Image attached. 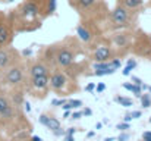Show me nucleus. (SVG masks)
<instances>
[{"mask_svg": "<svg viewBox=\"0 0 151 141\" xmlns=\"http://www.w3.org/2000/svg\"><path fill=\"white\" fill-rule=\"evenodd\" d=\"M57 9V0H24L15 9L9 12L15 33H32L37 31L43 21L54 15Z\"/></svg>", "mask_w": 151, "mask_h": 141, "instance_id": "obj_1", "label": "nucleus"}, {"mask_svg": "<svg viewBox=\"0 0 151 141\" xmlns=\"http://www.w3.org/2000/svg\"><path fill=\"white\" fill-rule=\"evenodd\" d=\"M84 53L82 43L75 37H66L62 41L49 46L44 53V60L53 69H62L68 72L73 65L78 63V56Z\"/></svg>", "mask_w": 151, "mask_h": 141, "instance_id": "obj_2", "label": "nucleus"}, {"mask_svg": "<svg viewBox=\"0 0 151 141\" xmlns=\"http://www.w3.org/2000/svg\"><path fill=\"white\" fill-rule=\"evenodd\" d=\"M24 127H29V124L22 113V107L15 106L7 91L0 87V131L15 135L19 131H27Z\"/></svg>", "mask_w": 151, "mask_h": 141, "instance_id": "obj_3", "label": "nucleus"}, {"mask_svg": "<svg viewBox=\"0 0 151 141\" xmlns=\"http://www.w3.org/2000/svg\"><path fill=\"white\" fill-rule=\"evenodd\" d=\"M137 18L138 15L116 4L110 12L106 19L104 28L110 33L113 31H122V30H134L137 25Z\"/></svg>", "mask_w": 151, "mask_h": 141, "instance_id": "obj_4", "label": "nucleus"}, {"mask_svg": "<svg viewBox=\"0 0 151 141\" xmlns=\"http://www.w3.org/2000/svg\"><path fill=\"white\" fill-rule=\"evenodd\" d=\"M28 81V72H27V62L21 60L10 66L1 77H0V87L4 90H18L25 88Z\"/></svg>", "mask_w": 151, "mask_h": 141, "instance_id": "obj_5", "label": "nucleus"}, {"mask_svg": "<svg viewBox=\"0 0 151 141\" xmlns=\"http://www.w3.org/2000/svg\"><path fill=\"white\" fill-rule=\"evenodd\" d=\"M50 90H53L57 94L66 95V94L75 93L78 90V84L65 71L53 69L50 72Z\"/></svg>", "mask_w": 151, "mask_h": 141, "instance_id": "obj_6", "label": "nucleus"}, {"mask_svg": "<svg viewBox=\"0 0 151 141\" xmlns=\"http://www.w3.org/2000/svg\"><path fill=\"white\" fill-rule=\"evenodd\" d=\"M135 38V31L134 30H122V31H113L109 35V43L114 47L117 51V56L126 54L134 44Z\"/></svg>", "mask_w": 151, "mask_h": 141, "instance_id": "obj_7", "label": "nucleus"}, {"mask_svg": "<svg viewBox=\"0 0 151 141\" xmlns=\"http://www.w3.org/2000/svg\"><path fill=\"white\" fill-rule=\"evenodd\" d=\"M100 25L94 24V22H90V21H84L81 19L76 25V35H78V40L85 44V46H94L97 41H99V34H100Z\"/></svg>", "mask_w": 151, "mask_h": 141, "instance_id": "obj_8", "label": "nucleus"}, {"mask_svg": "<svg viewBox=\"0 0 151 141\" xmlns=\"http://www.w3.org/2000/svg\"><path fill=\"white\" fill-rule=\"evenodd\" d=\"M24 57L21 56V51L16 50L15 47L12 46H4L0 47V77L15 63L21 62Z\"/></svg>", "mask_w": 151, "mask_h": 141, "instance_id": "obj_9", "label": "nucleus"}, {"mask_svg": "<svg viewBox=\"0 0 151 141\" xmlns=\"http://www.w3.org/2000/svg\"><path fill=\"white\" fill-rule=\"evenodd\" d=\"M15 28L9 13L0 10V47L10 46L15 38Z\"/></svg>", "mask_w": 151, "mask_h": 141, "instance_id": "obj_10", "label": "nucleus"}, {"mask_svg": "<svg viewBox=\"0 0 151 141\" xmlns=\"http://www.w3.org/2000/svg\"><path fill=\"white\" fill-rule=\"evenodd\" d=\"M131 50L137 56L151 60V41L148 34H144L141 30L135 31V38H134V44Z\"/></svg>", "mask_w": 151, "mask_h": 141, "instance_id": "obj_11", "label": "nucleus"}, {"mask_svg": "<svg viewBox=\"0 0 151 141\" xmlns=\"http://www.w3.org/2000/svg\"><path fill=\"white\" fill-rule=\"evenodd\" d=\"M27 90H29L34 95H37L38 98H43L47 95V91L50 90V75H44V77H34V78H28Z\"/></svg>", "mask_w": 151, "mask_h": 141, "instance_id": "obj_12", "label": "nucleus"}, {"mask_svg": "<svg viewBox=\"0 0 151 141\" xmlns=\"http://www.w3.org/2000/svg\"><path fill=\"white\" fill-rule=\"evenodd\" d=\"M114 57H119L117 51L109 41L107 43H96L93 46V51H91L93 62H107V60H111Z\"/></svg>", "mask_w": 151, "mask_h": 141, "instance_id": "obj_13", "label": "nucleus"}, {"mask_svg": "<svg viewBox=\"0 0 151 141\" xmlns=\"http://www.w3.org/2000/svg\"><path fill=\"white\" fill-rule=\"evenodd\" d=\"M27 72H28V78L44 77V75H50L51 68L44 60H27Z\"/></svg>", "mask_w": 151, "mask_h": 141, "instance_id": "obj_14", "label": "nucleus"}, {"mask_svg": "<svg viewBox=\"0 0 151 141\" xmlns=\"http://www.w3.org/2000/svg\"><path fill=\"white\" fill-rule=\"evenodd\" d=\"M116 4H119V6H122V7L137 13V15H139L144 9V0H117Z\"/></svg>", "mask_w": 151, "mask_h": 141, "instance_id": "obj_15", "label": "nucleus"}, {"mask_svg": "<svg viewBox=\"0 0 151 141\" xmlns=\"http://www.w3.org/2000/svg\"><path fill=\"white\" fill-rule=\"evenodd\" d=\"M114 101H116V103H119V104H120V106H123V107H131V106L134 104L132 98L125 97V95H116V97H114Z\"/></svg>", "mask_w": 151, "mask_h": 141, "instance_id": "obj_16", "label": "nucleus"}, {"mask_svg": "<svg viewBox=\"0 0 151 141\" xmlns=\"http://www.w3.org/2000/svg\"><path fill=\"white\" fill-rule=\"evenodd\" d=\"M139 100H141L142 109H148V107H151V94L150 93H142L141 97H139Z\"/></svg>", "mask_w": 151, "mask_h": 141, "instance_id": "obj_17", "label": "nucleus"}, {"mask_svg": "<svg viewBox=\"0 0 151 141\" xmlns=\"http://www.w3.org/2000/svg\"><path fill=\"white\" fill-rule=\"evenodd\" d=\"M47 128H49V129H51V131H54V129L60 128V121H59L56 116H51V115H50V119H49Z\"/></svg>", "mask_w": 151, "mask_h": 141, "instance_id": "obj_18", "label": "nucleus"}, {"mask_svg": "<svg viewBox=\"0 0 151 141\" xmlns=\"http://www.w3.org/2000/svg\"><path fill=\"white\" fill-rule=\"evenodd\" d=\"M68 103L70 104V107H72V109H78V107H81V106H82V101H81V100H78V98H69V100H68Z\"/></svg>", "mask_w": 151, "mask_h": 141, "instance_id": "obj_19", "label": "nucleus"}, {"mask_svg": "<svg viewBox=\"0 0 151 141\" xmlns=\"http://www.w3.org/2000/svg\"><path fill=\"white\" fill-rule=\"evenodd\" d=\"M129 128H131V125H129L128 122H120V124L116 125V129H119L120 132H126Z\"/></svg>", "mask_w": 151, "mask_h": 141, "instance_id": "obj_20", "label": "nucleus"}, {"mask_svg": "<svg viewBox=\"0 0 151 141\" xmlns=\"http://www.w3.org/2000/svg\"><path fill=\"white\" fill-rule=\"evenodd\" d=\"M49 119H50V115H47V113H43V115H40V118H38V122H40L41 125L47 127V124H49Z\"/></svg>", "mask_w": 151, "mask_h": 141, "instance_id": "obj_21", "label": "nucleus"}, {"mask_svg": "<svg viewBox=\"0 0 151 141\" xmlns=\"http://www.w3.org/2000/svg\"><path fill=\"white\" fill-rule=\"evenodd\" d=\"M66 100H68V98H65V97H63V98H53V100H51V106H54V107H56V106H63V104L66 103Z\"/></svg>", "mask_w": 151, "mask_h": 141, "instance_id": "obj_22", "label": "nucleus"}, {"mask_svg": "<svg viewBox=\"0 0 151 141\" xmlns=\"http://www.w3.org/2000/svg\"><path fill=\"white\" fill-rule=\"evenodd\" d=\"M21 56H22L24 59H29V57L32 56V48H25V50H22V51H21Z\"/></svg>", "mask_w": 151, "mask_h": 141, "instance_id": "obj_23", "label": "nucleus"}, {"mask_svg": "<svg viewBox=\"0 0 151 141\" xmlns=\"http://www.w3.org/2000/svg\"><path fill=\"white\" fill-rule=\"evenodd\" d=\"M132 93L135 94V97H138V98H139V97H141V94H142V88H141L139 85H135V84H134V90H132Z\"/></svg>", "mask_w": 151, "mask_h": 141, "instance_id": "obj_24", "label": "nucleus"}, {"mask_svg": "<svg viewBox=\"0 0 151 141\" xmlns=\"http://www.w3.org/2000/svg\"><path fill=\"white\" fill-rule=\"evenodd\" d=\"M53 134H54L56 137H63V135L66 134V131H65V129H63V128L60 127V128H57V129H54V131H53Z\"/></svg>", "mask_w": 151, "mask_h": 141, "instance_id": "obj_25", "label": "nucleus"}, {"mask_svg": "<svg viewBox=\"0 0 151 141\" xmlns=\"http://www.w3.org/2000/svg\"><path fill=\"white\" fill-rule=\"evenodd\" d=\"M129 140V134L128 132H120V135L116 138V141H128Z\"/></svg>", "mask_w": 151, "mask_h": 141, "instance_id": "obj_26", "label": "nucleus"}, {"mask_svg": "<svg viewBox=\"0 0 151 141\" xmlns=\"http://www.w3.org/2000/svg\"><path fill=\"white\" fill-rule=\"evenodd\" d=\"M126 66H131L132 69H135V68L138 66V63H137L135 59H128V60H126Z\"/></svg>", "mask_w": 151, "mask_h": 141, "instance_id": "obj_27", "label": "nucleus"}, {"mask_svg": "<svg viewBox=\"0 0 151 141\" xmlns=\"http://www.w3.org/2000/svg\"><path fill=\"white\" fill-rule=\"evenodd\" d=\"M131 116H132V119H139L142 116V112L141 110H134V112H131Z\"/></svg>", "mask_w": 151, "mask_h": 141, "instance_id": "obj_28", "label": "nucleus"}, {"mask_svg": "<svg viewBox=\"0 0 151 141\" xmlns=\"http://www.w3.org/2000/svg\"><path fill=\"white\" fill-rule=\"evenodd\" d=\"M106 90V84L104 82H99L97 85H96V91L97 93H101V91H104Z\"/></svg>", "mask_w": 151, "mask_h": 141, "instance_id": "obj_29", "label": "nucleus"}, {"mask_svg": "<svg viewBox=\"0 0 151 141\" xmlns=\"http://www.w3.org/2000/svg\"><path fill=\"white\" fill-rule=\"evenodd\" d=\"M132 84H135V85H142L144 82H142V80L141 78H138V77H132Z\"/></svg>", "mask_w": 151, "mask_h": 141, "instance_id": "obj_30", "label": "nucleus"}, {"mask_svg": "<svg viewBox=\"0 0 151 141\" xmlns=\"http://www.w3.org/2000/svg\"><path fill=\"white\" fill-rule=\"evenodd\" d=\"M131 71H134L131 66H125V68H123V71H122V74H123L125 77H129V75H131Z\"/></svg>", "mask_w": 151, "mask_h": 141, "instance_id": "obj_31", "label": "nucleus"}, {"mask_svg": "<svg viewBox=\"0 0 151 141\" xmlns=\"http://www.w3.org/2000/svg\"><path fill=\"white\" fill-rule=\"evenodd\" d=\"M94 90H96V84H94V82H90V84H87V87H85V91L91 93V91H94Z\"/></svg>", "mask_w": 151, "mask_h": 141, "instance_id": "obj_32", "label": "nucleus"}, {"mask_svg": "<svg viewBox=\"0 0 151 141\" xmlns=\"http://www.w3.org/2000/svg\"><path fill=\"white\" fill-rule=\"evenodd\" d=\"M122 87H123L125 90H129V91L134 90V84H131V82H125V84H122Z\"/></svg>", "mask_w": 151, "mask_h": 141, "instance_id": "obj_33", "label": "nucleus"}, {"mask_svg": "<svg viewBox=\"0 0 151 141\" xmlns=\"http://www.w3.org/2000/svg\"><path fill=\"white\" fill-rule=\"evenodd\" d=\"M70 118H72V119H81V118H82V112H73V113L70 115Z\"/></svg>", "mask_w": 151, "mask_h": 141, "instance_id": "obj_34", "label": "nucleus"}, {"mask_svg": "<svg viewBox=\"0 0 151 141\" xmlns=\"http://www.w3.org/2000/svg\"><path fill=\"white\" fill-rule=\"evenodd\" d=\"M91 115H93V110H91V109L85 107V109L82 110V116H91Z\"/></svg>", "mask_w": 151, "mask_h": 141, "instance_id": "obj_35", "label": "nucleus"}, {"mask_svg": "<svg viewBox=\"0 0 151 141\" xmlns=\"http://www.w3.org/2000/svg\"><path fill=\"white\" fill-rule=\"evenodd\" d=\"M76 131H78V128H69V129H66V134L65 135H73Z\"/></svg>", "mask_w": 151, "mask_h": 141, "instance_id": "obj_36", "label": "nucleus"}, {"mask_svg": "<svg viewBox=\"0 0 151 141\" xmlns=\"http://www.w3.org/2000/svg\"><path fill=\"white\" fill-rule=\"evenodd\" d=\"M142 140H151V131H145L142 134Z\"/></svg>", "mask_w": 151, "mask_h": 141, "instance_id": "obj_37", "label": "nucleus"}, {"mask_svg": "<svg viewBox=\"0 0 151 141\" xmlns=\"http://www.w3.org/2000/svg\"><path fill=\"white\" fill-rule=\"evenodd\" d=\"M132 121V116H131V113H128V115H125V118H123V122H131Z\"/></svg>", "mask_w": 151, "mask_h": 141, "instance_id": "obj_38", "label": "nucleus"}, {"mask_svg": "<svg viewBox=\"0 0 151 141\" xmlns=\"http://www.w3.org/2000/svg\"><path fill=\"white\" fill-rule=\"evenodd\" d=\"M78 1H79V0H68V3H69V4H70L73 9H75V6L78 4Z\"/></svg>", "mask_w": 151, "mask_h": 141, "instance_id": "obj_39", "label": "nucleus"}, {"mask_svg": "<svg viewBox=\"0 0 151 141\" xmlns=\"http://www.w3.org/2000/svg\"><path fill=\"white\" fill-rule=\"evenodd\" d=\"M28 141H41V138H40L38 135H31V137H29V140H28Z\"/></svg>", "mask_w": 151, "mask_h": 141, "instance_id": "obj_40", "label": "nucleus"}, {"mask_svg": "<svg viewBox=\"0 0 151 141\" xmlns=\"http://www.w3.org/2000/svg\"><path fill=\"white\" fill-rule=\"evenodd\" d=\"M70 115H72V112H70V110H65L63 118H66V119H68V118H70Z\"/></svg>", "mask_w": 151, "mask_h": 141, "instance_id": "obj_41", "label": "nucleus"}, {"mask_svg": "<svg viewBox=\"0 0 151 141\" xmlns=\"http://www.w3.org/2000/svg\"><path fill=\"white\" fill-rule=\"evenodd\" d=\"M24 106H25V110H27V112H29V110H31V106H29V103H28V101H24Z\"/></svg>", "mask_w": 151, "mask_h": 141, "instance_id": "obj_42", "label": "nucleus"}, {"mask_svg": "<svg viewBox=\"0 0 151 141\" xmlns=\"http://www.w3.org/2000/svg\"><path fill=\"white\" fill-rule=\"evenodd\" d=\"M65 141H75L73 135H65Z\"/></svg>", "mask_w": 151, "mask_h": 141, "instance_id": "obj_43", "label": "nucleus"}, {"mask_svg": "<svg viewBox=\"0 0 151 141\" xmlns=\"http://www.w3.org/2000/svg\"><path fill=\"white\" fill-rule=\"evenodd\" d=\"M94 135H96V132H94V131H90V132H87V137H88V138H91V137H94Z\"/></svg>", "mask_w": 151, "mask_h": 141, "instance_id": "obj_44", "label": "nucleus"}, {"mask_svg": "<svg viewBox=\"0 0 151 141\" xmlns=\"http://www.w3.org/2000/svg\"><path fill=\"white\" fill-rule=\"evenodd\" d=\"M104 141H116V138H113V137H107V138H104Z\"/></svg>", "mask_w": 151, "mask_h": 141, "instance_id": "obj_45", "label": "nucleus"}, {"mask_svg": "<svg viewBox=\"0 0 151 141\" xmlns=\"http://www.w3.org/2000/svg\"><path fill=\"white\" fill-rule=\"evenodd\" d=\"M0 1H1V3H12L13 0H0Z\"/></svg>", "mask_w": 151, "mask_h": 141, "instance_id": "obj_46", "label": "nucleus"}, {"mask_svg": "<svg viewBox=\"0 0 151 141\" xmlns=\"http://www.w3.org/2000/svg\"><path fill=\"white\" fill-rule=\"evenodd\" d=\"M148 93L151 94V85H148Z\"/></svg>", "mask_w": 151, "mask_h": 141, "instance_id": "obj_47", "label": "nucleus"}, {"mask_svg": "<svg viewBox=\"0 0 151 141\" xmlns=\"http://www.w3.org/2000/svg\"><path fill=\"white\" fill-rule=\"evenodd\" d=\"M148 37H150V41H151V34H148Z\"/></svg>", "mask_w": 151, "mask_h": 141, "instance_id": "obj_48", "label": "nucleus"}, {"mask_svg": "<svg viewBox=\"0 0 151 141\" xmlns=\"http://www.w3.org/2000/svg\"><path fill=\"white\" fill-rule=\"evenodd\" d=\"M141 141H151V140H141Z\"/></svg>", "mask_w": 151, "mask_h": 141, "instance_id": "obj_49", "label": "nucleus"}, {"mask_svg": "<svg viewBox=\"0 0 151 141\" xmlns=\"http://www.w3.org/2000/svg\"><path fill=\"white\" fill-rule=\"evenodd\" d=\"M150 124H151V116H150Z\"/></svg>", "mask_w": 151, "mask_h": 141, "instance_id": "obj_50", "label": "nucleus"}]
</instances>
